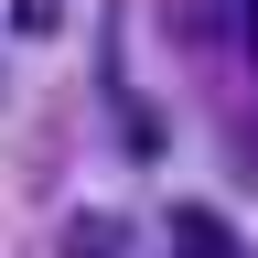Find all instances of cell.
I'll return each instance as SVG.
<instances>
[{
	"label": "cell",
	"mask_w": 258,
	"mask_h": 258,
	"mask_svg": "<svg viewBox=\"0 0 258 258\" xmlns=\"http://www.w3.org/2000/svg\"><path fill=\"white\" fill-rule=\"evenodd\" d=\"M172 258H237V226L215 205H172Z\"/></svg>",
	"instance_id": "cell-1"
},
{
	"label": "cell",
	"mask_w": 258,
	"mask_h": 258,
	"mask_svg": "<svg viewBox=\"0 0 258 258\" xmlns=\"http://www.w3.org/2000/svg\"><path fill=\"white\" fill-rule=\"evenodd\" d=\"M226 22H237V54H247V76H258V0H215Z\"/></svg>",
	"instance_id": "cell-2"
},
{
	"label": "cell",
	"mask_w": 258,
	"mask_h": 258,
	"mask_svg": "<svg viewBox=\"0 0 258 258\" xmlns=\"http://www.w3.org/2000/svg\"><path fill=\"white\" fill-rule=\"evenodd\" d=\"M11 22H22V32H43V22H54V0H11Z\"/></svg>",
	"instance_id": "cell-3"
}]
</instances>
